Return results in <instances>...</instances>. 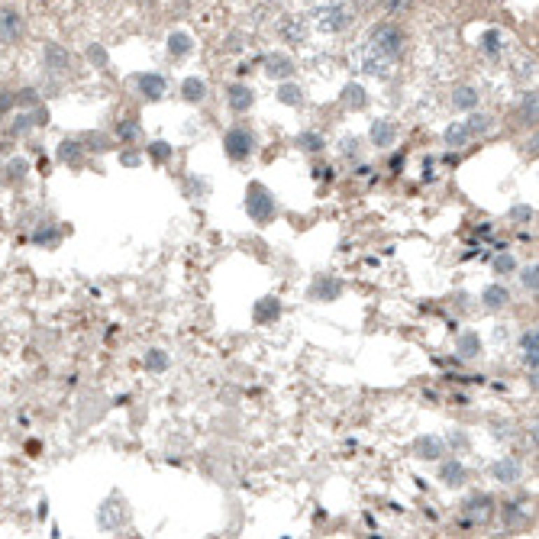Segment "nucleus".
Masks as SVG:
<instances>
[{
    "instance_id": "f257e3e1",
    "label": "nucleus",
    "mask_w": 539,
    "mask_h": 539,
    "mask_svg": "<svg viewBox=\"0 0 539 539\" xmlns=\"http://www.w3.org/2000/svg\"><path fill=\"white\" fill-rule=\"evenodd\" d=\"M245 210L255 223H268L275 217V197L265 191L261 185H249V194H245Z\"/></svg>"
},
{
    "instance_id": "f03ea898",
    "label": "nucleus",
    "mask_w": 539,
    "mask_h": 539,
    "mask_svg": "<svg viewBox=\"0 0 539 539\" xmlns=\"http://www.w3.org/2000/svg\"><path fill=\"white\" fill-rule=\"evenodd\" d=\"M223 149H227L229 159L243 161V159H249V155H252L255 139H252V133H245V129H229L227 139H223Z\"/></svg>"
},
{
    "instance_id": "7ed1b4c3",
    "label": "nucleus",
    "mask_w": 539,
    "mask_h": 539,
    "mask_svg": "<svg viewBox=\"0 0 539 539\" xmlns=\"http://www.w3.org/2000/svg\"><path fill=\"white\" fill-rule=\"evenodd\" d=\"M401 29L397 26H378L375 29V36H371V45H375V52H381V55H397L401 52Z\"/></svg>"
},
{
    "instance_id": "20e7f679",
    "label": "nucleus",
    "mask_w": 539,
    "mask_h": 539,
    "mask_svg": "<svg viewBox=\"0 0 539 539\" xmlns=\"http://www.w3.org/2000/svg\"><path fill=\"white\" fill-rule=\"evenodd\" d=\"M23 33V20L17 10H0V39L3 43H17V36Z\"/></svg>"
},
{
    "instance_id": "39448f33",
    "label": "nucleus",
    "mask_w": 539,
    "mask_h": 539,
    "mask_svg": "<svg viewBox=\"0 0 539 539\" xmlns=\"http://www.w3.org/2000/svg\"><path fill=\"white\" fill-rule=\"evenodd\" d=\"M349 23V13H345V7H326L320 10V26L323 29H329V33H336V29H343V26Z\"/></svg>"
},
{
    "instance_id": "423d86ee",
    "label": "nucleus",
    "mask_w": 539,
    "mask_h": 539,
    "mask_svg": "<svg viewBox=\"0 0 539 539\" xmlns=\"http://www.w3.org/2000/svg\"><path fill=\"white\" fill-rule=\"evenodd\" d=\"M136 85H139V91H143L149 101H159L161 94H165V81H161L159 75H139Z\"/></svg>"
},
{
    "instance_id": "0eeeda50",
    "label": "nucleus",
    "mask_w": 539,
    "mask_h": 539,
    "mask_svg": "<svg viewBox=\"0 0 539 539\" xmlns=\"http://www.w3.org/2000/svg\"><path fill=\"white\" fill-rule=\"evenodd\" d=\"M413 449H417L420 459H439V455H443V443H439L436 436H420L413 443Z\"/></svg>"
},
{
    "instance_id": "6e6552de",
    "label": "nucleus",
    "mask_w": 539,
    "mask_h": 539,
    "mask_svg": "<svg viewBox=\"0 0 539 539\" xmlns=\"http://www.w3.org/2000/svg\"><path fill=\"white\" fill-rule=\"evenodd\" d=\"M229 107L236 110V113L249 110V107H252V91H249V87H243V85L229 87Z\"/></svg>"
},
{
    "instance_id": "1a4fd4ad",
    "label": "nucleus",
    "mask_w": 539,
    "mask_h": 539,
    "mask_svg": "<svg viewBox=\"0 0 539 539\" xmlns=\"http://www.w3.org/2000/svg\"><path fill=\"white\" fill-rule=\"evenodd\" d=\"M278 313H281V307H278V301H271V297L255 303V323H268V320H275Z\"/></svg>"
},
{
    "instance_id": "9d476101",
    "label": "nucleus",
    "mask_w": 539,
    "mask_h": 539,
    "mask_svg": "<svg viewBox=\"0 0 539 539\" xmlns=\"http://www.w3.org/2000/svg\"><path fill=\"white\" fill-rule=\"evenodd\" d=\"M468 514L472 517H481V520H488V514H491V497L488 494H475V497H468Z\"/></svg>"
},
{
    "instance_id": "9b49d317",
    "label": "nucleus",
    "mask_w": 539,
    "mask_h": 539,
    "mask_svg": "<svg viewBox=\"0 0 539 539\" xmlns=\"http://www.w3.org/2000/svg\"><path fill=\"white\" fill-rule=\"evenodd\" d=\"M371 139H375V145H391L394 143V127L385 123V120H378V123L371 127Z\"/></svg>"
},
{
    "instance_id": "f8f14e48",
    "label": "nucleus",
    "mask_w": 539,
    "mask_h": 539,
    "mask_svg": "<svg viewBox=\"0 0 539 539\" xmlns=\"http://www.w3.org/2000/svg\"><path fill=\"white\" fill-rule=\"evenodd\" d=\"M481 301L488 303V307H504L510 297H507V287H501V285H491V287H484V294H481Z\"/></svg>"
},
{
    "instance_id": "ddd939ff",
    "label": "nucleus",
    "mask_w": 539,
    "mask_h": 539,
    "mask_svg": "<svg viewBox=\"0 0 539 539\" xmlns=\"http://www.w3.org/2000/svg\"><path fill=\"white\" fill-rule=\"evenodd\" d=\"M517 475H520V468H517V462H497L494 465V478L504 481V484H510V481H517Z\"/></svg>"
},
{
    "instance_id": "4468645a",
    "label": "nucleus",
    "mask_w": 539,
    "mask_h": 539,
    "mask_svg": "<svg viewBox=\"0 0 539 539\" xmlns=\"http://www.w3.org/2000/svg\"><path fill=\"white\" fill-rule=\"evenodd\" d=\"M443 481H446V484H462V481H465V468L459 462H446V465H443Z\"/></svg>"
},
{
    "instance_id": "2eb2a0df",
    "label": "nucleus",
    "mask_w": 539,
    "mask_h": 539,
    "mask_svg": "<svg viewBox=\"0 0 539 539\" xmlns=\"http://www.w3.org/2000/svg\"><path fill=\"white\" fill-rule=\"evenodd\" d=\"M181 91H185V97H187V101H201L203 94H207V85H203L201 78H187Z\"/></svg>"
},
{
    "instance_id": "dca6fc26",
    "label": "nucleus",
    "mask_w": 539,
    "mask_h": 539,
    "mask_svg": "<svg viewBox=\"0 0 539 539\" xmlns=\"http://www.w3.org/2000/svg\"><path fill=\"white\" fill-rule=\"evenodd\" d=\"M468 127H465V123H452V127L446 129V143L449 145H465V139H468Z\"/></svg>"
},
{
    "instance_id": "f3484780",
    "label": "nucleus",
    "mask_w": 539,
    "mask_h": 539,
    "mask_svg": "<svg viewBox=\"0 0 539 539\" xmlns=\"http://www.w3.org/2000/svg\"><path fill=\"white\" fill-rule=\"evenodd\" d=\"M343 101L349 103V107L362 110V107H365V91H362L359 85H349V87H345V94H343Z\"/></svg>"
},
{
    "instance_id": "a211bd4d",
    "label": "nucleus",
    "mask_w": 539,
    "mask_h": 539,
    "mask_svg": "<svg viewBox=\"0 0 539 539\" xmlns=\"http://www.w3.org/2000/svg\"><path fill=\"white\" fill-rule=\"evenodd\" d=\"M475 103H478V94H475L472 87H459V91H455V107L472 110Z\"/></svg>"
},
{
    "instance_id": "6ab92c4d",
    "label": "nucleus",
    "mask_w": 539,
    "mask_h": 539,
    "mask_svg": "<svg viewBox=\"0 0 539 539\" xmlns=\"http://www.w3.org/2000/svg\"><path fill=\"white\" fill-rule=\"evenodd\" d=\"M59 159H62V161H71V165H75V161L81 159V145H78V143H68V139H65V143L59 145Z\"/></svg>"
},
{
    "instance_id": "aec40b11",
    "label": "nucleus",
    "mask_w": 539,
    "mask_h": 539,
    "mask_svg": "<svg viewBox=\"0 0 539 539\" xmlns=\"http://www.w3.org/2000/svg\"><path fill=\"white\" fill-rule=\"evenodd\" d=\"M523 359H526V365H533V368H536V333H526V336H523Z\"/></svg>"
},
{
    "instance_id": "412c9836",
    "label": "nucleus",
    "mask_w": 539,
    "mask_h": 539,
    "mask_svg": "<svg viewBox=\"0 0 539 539\" xmlns=\"http://www.w3.org/2000/svg\"><path fill=\"white\" fill-rule=\"evenodd\" d=\"M268 75L271 78H287L291 75V62L287 59H268Z\"/></svg>"
},
{
    "instance_id": "4be33fe9",
    "label": "nucleus",
    "mask_w": 539,
    "mask_h": 539,
    "mask_svg": "<svg viewBox=\"0 0 539 539\" xmlns=\"http://www.w3.org/2000/svg\"><path fill=\"white\" fill-rule=\"evenodd\" d=\"M478 349H481V343H478V336H472V333H465V336L459 339V352L462 355H478Z\"/></svg>"
},
{
    "instance_id": "5701e85b",
    "label": "nucleus",
    "mask_w": 539,
    "mask_h": 539,
    "mask_svg": "<svg viewBox=\"0 0 539 539\" xmlns=\"http://www.w3.org/2000/svg\"><path fill=\"white\" fill-rule=\"evenodd\" d=\"M168 49L175 52V55H185V52L191 49V39H187L185 33H175V36H171V39H168Z\"/></svg>"
},
{
    "instance_id": "b1692460",
    "label": "nucleus",
    "mask_w": 539,
    "mask_h": 539,
    "mask_svg": "<svg viewBox=\"0 0 539 539\" xmlns=\"http://www.w3.org/2000/svg\"><path fill=\"white\" fill-rule=\"evenodd\" d=\"M465 127H468V133H488V129H491V120L484 117V113H475V117L468 120Z\"/></svg>"
},
{
    "instance_id": "393cba45",
    "label": "nucleus",
    "mask_w": 539,
    "mask_h": 539,
    "mask_svg": "<svg viewBox=\"0 0 539 539\" xmlns=\"http://www.w3.org/2000/svg\"><path fill=\"white\" fill-rule=\"evenodd\" d=\"M168 365V359H165V352H159V349H152L149 355H145V368H152V371H161Z\"/></svg>"
},
{
    "instance_id": "a878e982",
    "label": "nucleus",
    "mask_w": 539,
    "mask_h": 539,
    "mask_svg": "<svg viewBox=\"0 0 539 539\" xmlns=\"http://www.w3.org/2000/svg\"><path fill=\"white\" fill-rule=\"evenodd\" d=\"M297 145H303L307 152H320L323 149V139L317 133H303L301 139H297Z\"/></svg>"
},
{
    "instance_id": "bb28decb",
    "label": "nucleus",
    "mask_w": 539,
    "mask_h": 539,
    "mask_svg": "<svg viewBox=\"0 0 539 539\" xmlns=\"http://www.w3.org/2000/svg\"><path fill=\"white\" fill-rule=\"evenodd\" d=\"M339 291H343V285H339V281H323L320 287H317V297H326V301H333V297H339Z\"/></svg>"
},
{
    "instance_id": "cd10ccee",
    "label": "nucleus",
    "mask_w": 539,
    "mask_h": 539,
    "mask_svg": "<svg viewBox=\"0 0 539 539\" xmlns=\"http://www.w3.org/2000/svg\"><path fill=\"white\" fill-rule=\"evenodd\" d=\"M523 120L526 123L536 120V94H526V101H523Z\"/></svg>"
},
{
    "instance_id": "c85d7f7f",
    "label": "nucleus",
    "mask_w": 539,
    "mask_h": 539,
    "mask_svg": "<svg viewBox=\"0 0 539 539\" xmlns=\"http://www.w3.org/2000/svg\"><path fill=\"white\" fill-rule=\"evenodd\" d=\"M484 52H488V55H497V52H501V36H497L494 29L484 33Z\"/></svg>"
},
{
    "instance_id": "c756f323",
    "label": "nucleus",
    "mask_w": 539,
    "mask_h": 539,
    "mask_svg": "<svg viewBox=\"0 0 539 539\" xmlns=\"http://www.w3.org/2000/svg\"><path fill=\"white\" fill-rule=\"evenodd\" d=\"M152 159H155V161H165V159H168V155H171V145H165V143H152Z\"/></svg>"
},
{
    "instance_id": "7c9ffc66",
    "label": "nucleus",
    "mask_w": 539,
    "mask_h": 539,
    "mask_svg": "<svg viewBox=\"0 0 539 539\" xmlns=\"http://www.w3.org/2000/svg\"><path fill=\"white\" fill-rule=\"evenodd\" d=\"M281 101L285 103H301V91H297V87H281Z\"/></svg>"
},
{
    "instance_id": "2f4dec72",
    "label": "nucleus",
    "mask_w": 539,
    "mask_h": 539,
    "mask_svg": "<svg viewBox=\"0 0 539 539\" xmlns=\"http://www.w3.org/2000/svg\"><path fill=\"white\" fill-rule=\"evenodd\" d=\"M494 268L501 271V275H504V271H514V259H510V255H497V259H494Z\"/></svg>"
},
{
    "instance_id": "473e14b6",
    "label": "nucleus",
    "mask_w": 539,
    "mask_h": 539,
    "mask_svg": "<svg viewBox=\"0 0 539 539\" xmlns=\"http://www.w3.org/2000/svg\"><path fill=\"white\" fill-rule=\"evenodd\" d=\"M136 133H139L136 123H123V127H120V139H136Z\"/></svg>"
},
{
    "instance_id": "72a5a7b5",
    "label": "nucleus",
    "mask_w": 539,
    "mask_h": 539,
    "mask_svg": "<svg viewBox=\"0 0 539 539\" xmlns=\"http://www.w3.org/2000/svg\"><path fill=\"white\" fill-rule=\"evenodd\" d=\"M536 265H533V268H526V271H523V285H526V287H533V291H536Z\"/></svg>"
},
{
    "instance_id": "f704fd0d",
    "label": "nucleus",
    "mask_w": 539,
    "mask_h": 539,
    "mask_svg": "<svg viewBox=\"0 0 539 539\" xmlns=\"http://www.w3.org/2000/svg\"><path fill=\"white\" fill-rule=\"evenodd\" d=\"M317 175L326 178V181H329V178H333V168H323V165H320V168H317Z\"/></svg>"
}]
</instances>
